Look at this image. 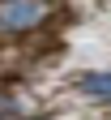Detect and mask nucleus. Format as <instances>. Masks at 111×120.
Here are the masks:
<instances>
[{
	"label": "nucleus",
	"instance_id": "nucleus-1",
	"mask_svg": "<svg viewBox=\"0 0 111 120\" xmlns=\"http://www.w3.org/2000/svg\"><path fill=\"white\" fill-rule=\"evenodd\" d=\"M56 17L51 0H0V39H26Z\"/></svg>",
	"mask_w": 111,
	"mask_h": 120
},
{
	"label": "nucleus",
	"instance_id": "nucleus-2",
	"mask_svg": "<svg viewBox=\"0 0 111 120\" xmlns=\"http://www.w3.org/2000/svg\"><path fill=\"white\" fill-rule=\"evenodd\" d=\"M81 94L90 99H98V103H111V73L107 69H90V73H77V82H73Z\"/></svg>",
	"mask_w": 111,
	"mask_h": 120
},
{
	"label": "nucleus",
	"instance_id": "nucleus-3",
	"mask_svg": "<svg viewBox=\"0 0 111 120\" xmlns=\"http://www.w3.org/2000/svg\"><path fill=\"white\" fill-rule=\"evenodd\" d=\"M4 116H13V99H9V94H0V120H4Z\"/></svg>",
	"mask_w": 111,
	"mask_h": 120
}]
</instances>
